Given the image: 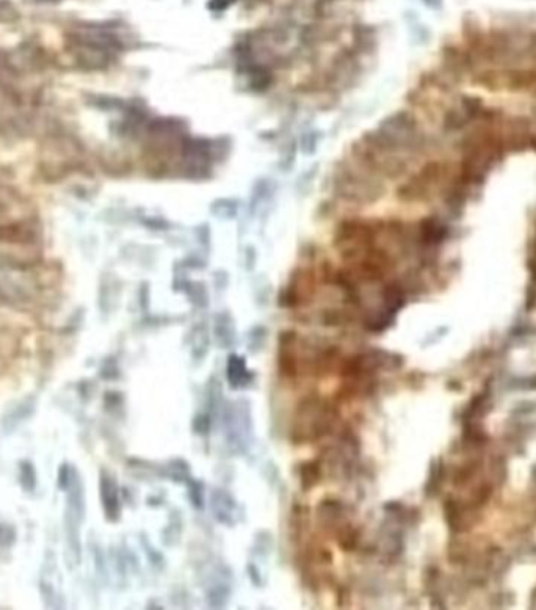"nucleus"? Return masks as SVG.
Segmentation results:
<instances>
[{
    "mask_svg": "<svg viewBox=\"0 0 536 610\" xmlns=\"http://www.w3.org/2000/svg\"><path fill=\"white\" fill-rule=\"evenodd\" d=\"M423 2H425L427 7H430L433 10H439L442 7L444 0H423Z\"/></svg>",
    "mask_w": 536,
    "mask_h": 610,
    "instance_id": "1",
    "label": "nucleus"
}]
</instances>
